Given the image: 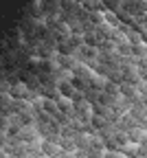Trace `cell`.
Segmentation results:
<instances>
[{
    "instance_id": "cell-3",
    "label": "cell",
    "mask_w": 147,
    "mask_h": 158,
    "mask_svg": "<svg viewBox=\"0 0 147 158\" xmlns=\"http://www.w3.org/2000/svg\"><path fill=\"white\" fill-rule=\"evenodd\" d=\"M59 158H77V156H75V154H66V152H64V154H61Z\"/></svg>"
},
{
    "instance_id": "cell-1",
    "label": "cell",
    "mask_w": 147,
    "mask_h": 158,
    "mask_svg": "<svg viewBox=\"0 0 147 158\" xmlns=\"http://www.w3.org/2000/svg\"><path fill=\"white\" fill-rule=\"evenodd\" d=\"M61 154H64V149H61V145L57 141H51V138L42 141V156H46V158H59Z\"/></svg>"
},
{
    "instance_id": "cell-2",
    "label": "cell",
    "mask_w": 147,
    "mask_h": 158,
    "mask_svg": "<svg viewBox=\"0 0 147 158\" xmlns=\"http://www.w3.org/2000/svg\"><path fill=\"white\" fill-rule=\"evenodd\" d=\"M106 158H128L123 152H106Z\"/></svg>"
}]
</instances>
